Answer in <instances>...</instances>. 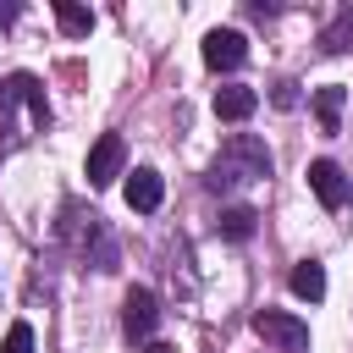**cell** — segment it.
<instances>
[{
  "label": "cell",
  "mask_w": 353,
  "mask_h": 353,
  "mask_svg": "<svg viewBox=\"0 0 353 353\" xmlns=\"http://www.w3.org/2000/svg\"><path fill=\"white\" fill-rule=\"evenodd\" d=\"M270 165H276V160H270L265 138H254V132H232V138L221 143V154L210 160L204 182H210L215 193H232V188H243V182H265Z\"/></svg>",
  "instance_id": "cell-1"
},
{
  "label": "cell",
  "mask_w": 353,
  "mask_h": 353,
  "mask_svg": "<svg viewBox=\"0 0 353 353\" xmlns=\"http://www.w3.org/2000/svg\"><path fill=\"white\" fill-rule=\"evenodd\" d=\"M0 127L11 132V143L50 127V99H44V83L33 72H11L0 83Z\"/></svg>",
  "instance_id": "cell-2"
},
{
  "label": "cell",
  "mask_w": 353,
  "mask_h": 353,
  "mask_svg": "<svg viewBox=\"0 0 353 353\" xmlns=\"http://www.w3.org/2000/svg\"><path fill=\"white\" fill-rule=\"evenodd\" d=\"M61 215H66V221H61V237L77 248V259H88L94 270H116V265H121V248H116V237H110L105 215H94V210L83 215L77 204H66Z\"/></svg>",
  "instance_id": "cell-3"
},
{
  "label": "cell",
  "mask_w": 353,
  "mask_h": 353,
  "mask_svg": "<svg viewBox=\"0 0 353 353\" xmlns=\"http://www.w3.org/2000/svg\"><path fill=\"white\" fill-rule=\"evenodd\" d=\"M254 331H259L276 353H303V347H309V325H303L298 314H287V309H259V314H254Z\"/></svg>",
  "instance_id": "cell-4"
},
{
  "label": "cell",
  "mask_w": 353,
  "mask_h": 353,
  "mask_svg": "<svg viewBox=\"0 0 353 353\" xmlns=\"http://www.w3.org/2000/svg\"><path fill=\"white\" fill-rule=\"evenodd\" d=\"M121 160H127L121 132H99V138H94V149H88V165H83L88 188H110V182L121 176Z\"/></svg>",
  "instance_id": "cell-5"
},
{
  "label": "cell",
  "mask_w": 353,
  "mask_h": 353,
  "mask_svg": "<svg viewBox=\"0 0 353 353\" xmlns=\"http://www.w3.org/2000/svg\"><path fill=\"white\" fill-rule=\"evenodd\" d=\"M243 61H248V39H243L237 28H210V33H204V66L237 72Z\"/></svg>",
  "instance_id": "cell-6"
},
{
  "label": "cell",
  "mask_w": 353,
  "mask_h": 353,
  "mask_svg": "<svg viewBox=\"0 0 353 353\" xmlns=\"http://www.w3.org/2000/svg\"><path fill=\"white\" fill-rule=\"evenodd\" d=\"M309 193H314L325 210H342V204L353 199V182L342 176L336 160H309Z\"/></svg>",
  "instance_id": "cell-7"
},
{
  "label": "cell",
  "mask_w": 353,
  "mask_h": 353,
  "mask_svg": "<svg viewBox=\"0 0 353 353\" xmlns=\"http://www.w3.org/2000/svg\"><path fill=\"white\" fill-rule=\"evenodd\" d=\"M121 325H127L132 342L154 336V325H160V303H154L149 287H132V292H127V303H121Z\"/></svg>",
  "instance_id": "cell-8"
},
{
  "label": "cell",
  "mask_w": 353,
  "mask_h": 353,
  "mask_svg": "<svg viewBox=\"0 0 353 353\" xmlns=\"http://www.w3.org/2000/svg\"><path fill=\"white\" fill-rule=\"evenodd\" d=\"M160 199H165L160 171H154V165H138V171L127 176V204H132L138 215H154V210H160Z\"/></svg>",
  "instance_id": "cell-9"
},
{
  "label": "cell",
  "mask_w": 353,
  "mask_h": 353,
  "mask_svg": "<svg viewBox=\"0 0 353 353\" xmlns=\"http://www.w3.org/2000/svg\"><path fill=\"white\" fill-rule=\"evenodd\" d=\"M254 110H259V94H254V88H243V83L215 88V116H221V121H248Z\"/></svg>",
  "instance_id": "cell-10"
},
{
  "label": "cell",
  "mask_w": 353,
  "mask_h": 353,
  "mask_svg": "<svg viewBox=\"0 0 353 353\" xmlns=\"http://www.w3.org/2000/svg\"><path fill=\"white\" fill-rule=\"evenodd\" d=\"M254 226H259V215H254L248 204H226V210L215 215V232H221L226 243H248V237H254Z\"/></svg>",
  "instance_id": "cell-11"
},
{
  "label": "cell",
  "mask_w": 353,
  "mask_h": 353,
  "mask_svg": "<svg viewBox=\"0 0 353 353\" xmlns=\"http://www.w3.org/2000/svg\"><path fill=\"white\" fill-rule=\"evenodd\" d=\"M292 292H298L303 303H320V298H325V265H320V259H298V265H292Z\"/></svg>",
  "instance_id": "cell-12"
},
{
  "label": "cell",
  "mask_w": 353,
  "mask_h": 353,
  "mask_svg": "<svg viewBox=\"0 0 353 353\" xmlns=\"http://www.w3.org/2000/svg\"><path fill=\"white\" fill-rule=\"evenodd\" d=\"M342 105H347V88H342V83H325V88H314V116H320V132H336V121H342Z\"/></svg>",
  "instance_id": "cell-13"
},
{
  "label": "cell",
  "mask_w": 353,
  "mask_h": 353,
  "mask_svg": "<svg viewBox=\"0 0 353 353\" xmlns=\"http://www.w3.org/2000/svg\"><path fill=\"white\" fill-rule=\"evenodd\" d=\"M55 22H61V33H72V39H88V33H94V11L77 6V0H55Z\"/></svg>",
  "instance_id": "cell-14"
},
{
  "label": "cell",
  "mask_w": 353,
  "mask_h": 353,
  "mask_svg": "<svg viewBox=\"0 0 353 353\" xmlns=\"http://www.w3.org/2000/svg\"><path fill=\"white\" fill-rule=\"evenodd\" d=\"M347 44H353V6H342L336 22L320 33V50H325V55H336V50H347Z\"/></svg>",
  "instance_id": "cell-15"
},
{
  "label": "cell",
  "mask_w": 353,
  "mask_h": 353,
  "mask_svg": "<svg viewBox=\"0 0 353 353\" xmlns=\"http://www.w3.org/2000/svg\"><path fill=\"white\" fill-rule=\"evenodd\" d=\"M270 105H276V110H298V105H303V94H298V83H292V77H281V83L270 88Z\"/></svg>",
  "instance_id": "cell-16"
},
{
  "label": "cell",
  "mask_w": 353,
  "mask_h": 353,
  "mask_svg": "<svg viewBox=\"0 0 353 353\" xmlns=\"http://www.w3.org/2000/svg\"><path fill=\"white\" fill-rule=\"evenodd\" d=\"M0 353H33V325L17 320V325L6 331V347H0Z\"/></svg>",
  "instance_id": "cell-17"
},
{
  "label": "cell",
  "mask_w": 353,
  "mask_h": 353,
  "mask_svg": "<svg viewBox=\"0 0 353 353\" xmlns=\"http://www.w3.org/2000/svg\"><path fill=\"white\" fill-rule=\"evenodd\" d=\"M17 17H22V6H17V0H0V28H11Z\"/></svg>",
  "instance_id": "cell-18"
},
{
  "label": "cell",
  "mask_w": 353,
  "mask_h": 353,
  "mask_svg": "<svg viewBox=\"0 0 353 353\" xmlns=\"http://www.w3.org/2000/svg\"><path fill=\"white\" fill-rule=\"evenodd\" d=\"M143 353H171V347H165V342H149V347H143Z\"/></svg>",
  "instance_id": "cell-19"
}]
</instances>
